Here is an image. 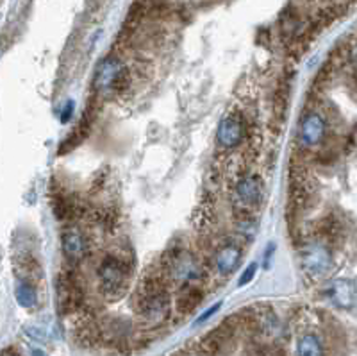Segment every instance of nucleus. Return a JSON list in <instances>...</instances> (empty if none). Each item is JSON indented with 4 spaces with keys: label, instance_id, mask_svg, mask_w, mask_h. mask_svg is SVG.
I'll return each mask as SVG.
<instances>
[{
    "label": "nucleus",
    "instance_id": "1",
    "mask_svg": "<svg viewBox=\"0 0 357 356\" xmlns=\"http://www.w3.org/2000/svg\"><path fill=\"white\" fill-rule=\"evenodd\" d=\"M170 308L172 297L164 272L146 276L143 283H140L136 295V311L148 322H161L168 317Z\"/></svg>",
    "mask_w": 357,
    "mask_h": 356
},
{
    "label": "nucleus",
    "instance_id": "2",
    "mask_svg": "<svg viewBox=\"0 0 357 356\" xmlns=\"http://www.w3.org/2000/svg\"><path fill=\"white\" fill-rule=\"evenodd\" d=\"M162 272L168 279L178 283L182 288L198 285V281L204 277L198 258L188 249L175 247V245L168 249L162 258Z\"/></svg>",
    "mask_w": 357,
    "mask_h": 356
},
{
    "label": "nucleus",
    "instance_id": "3",
    "mask_svg": "<svg viewBox=\"0 0 357 356\" xmlns=\"http://www.w3.org/2000/svg\"><path fill=\"white\" fill-rule=\"evenodd\" d=\"M132 267L127 265L125 258L118 254H104L96 265V281L100 293L108 299H116L125 292L129 285V276Z\"/></svg>",
    "mask_w": 357,
    "mask_h": 356
},
{
    "label": "nucleus",
    "instance_id": "4",
    "mask_svg": "<svg viewBox=\"0 0 357 356\" xmlns=\"http://www.w3.org/2000/svg\"><path fill=\"white\" fill-rule=\"evenodd\" d=\"M300 265L311 279H322L332 270V251L324 240H311L300 247Z\"/></svg>",
    "mask_w": 357,
    "mask_h": 356
},
{
    "label": "nucleus",
    "instance_id": "5",
    "mask_svg": "<svg viewBox=\"0 0 357 356\" xmlns=\"http://www.w3.org/2000/svg\"><path fill=\"white\" fill-rule=\"evenodd\" d=\"M129 86V70L116 56L100 61L95 74V90L98 93H120Z\"/></svg>",
    "mask_w": 357,
    "mask_h": 356
},
{
    "label": "nucleus",
    "instance_id": "6",
    "mask_svg": "<svg viewBox=\"0 0 357 356\" xmlns=\"http://www.w3.org/2000/svg\"><path fill=\"white\" fill-rule=\"evenodd\" d=\"M264 199V183L258 174H246L240 177L234 186V208L238 213L252 215L259 210Z\"/></svg>",
    "mask_w": 357,
    "mask_h": 356
},
{
    "label": "nucleus",
    "instance_id": "7",
    "mask_svg": "<svg viewBox=\"0 0 357 356\" xmlns=\"http://www.w3.org/2000/svg\"><path fill=\"white\" fill-rule=\"evenodd\" d=\"M61 251L70 267L79 265L92 252V240L79 226H68L61 233Z\"/></svg>",
    "mask_w": 357,
    "mask_h": 356
},
{
    "label": "nucleus",
    "instance_id": "8",
    "mask_svg": "<svg viewBox=\"0 0 357 356\" xmlns=\"http://www.w3.org/2000/svg\"><path fill=\"white\" fill-rule=\"evenodd\" d=\"M58 297L59 306L62 311H75L79 310L84 302V286L80 277L77 276L74 268L62 270L58 277Z\"/></svg>",
    "mask_w": 357,
    "mask_h": 356
},
{
    "label": "nucleus",
    "instance_id": "9",
    "mask_svg": "<svg viewBox=\"0 0 357 356\" xmlns=\"http://www.w3.org/2000/svg\"><path fill=\"white\" fill-rule=\"evenodd\" d=\"M246 131H248V127H246L243 115L238 113V111L227 113L216 127V143L225 151L236 149L245 142Z\"/></svg>",
    "mask_w": 357,
    "mask_h": 356
},
{
    "label": "nucleus",
    "instance_id": "10",
    "mask_svg": "<svg viewBox=\"0 0 357 356\" xmlns=\"http://www.w3.org/2000/svg\"><path fill=\"white\" fill-rule=\"evenodd\" d=\"M327 136V122L324 115L309 109L298 122V142L302 149H316Z\"/></svg>",
    "mask_w": 357,
    "mask_h": 356
},
{
    "label": "nucleus",
    "instance_id": "11",
    "mask_svg": "<svg viewBox=\"0 0 357 356\" xmlns=\"http://www.w3.org/2000/svg\"><path fill=\"white\" fill-rule=\"evenodd\" d=\"M241 260H243V247L240 242L232 238L222 240L212 251V263L220 276H230L232 272H236Z\"/></svg>",
    "mask_w": 357,
    "mask_h": 356
},
{
    "label": "nucleus",
    "instance_id": "12",
    "mask_svg": "<svg viewBox=\"0 0 357 356\" xmlns=\"http://www.w3.org/2000/svg\"><path fill=\"white\" fill-rule=\"evenodd\" d=\"M325 295L334 306L348 310L356 304L357 299V286L352 279H334L328 288L325 290Z\"/></svg>",
    "mask_w": 357,
    "mask_h": 356
},
{
    "label": "nucleus",
    "instance_id": "13",
    "mask_svg": "<svg viewBox=\"0 0 357 356\" xmlns=\"http://www.w3.org/2000/svg\"><path fill=\"white\" fill-rule=\"evenodd\" d=\"M14 297H16V302L25 308V310H32L38 306V290H36V283L30 276H25V274H16L14 277Z\"/></svg>",
    "mask_w": 357,
    "mask_h": 356
},
{
    "label": "nucleus",
    "instance_id": "14",
    "mask_svg": "<svg viewBox=\"0 0 357 356\" xmlns=\"http://www.w3.org/2000/svg\"><path fill=\"white\" fill-rule=\"evenodd\" d=\"M296 356H325V345L320 335L316 333H304L296 338L295 345Z\"/></svg>",
    "mask_w": 357,
    "mask_h": 356
},
{
    "label": "nucleus",
    "instance_id": "15",
    "mask_svg": "<svg viewBox=\"0 0 357 356\" xmlns=\"http://www.w3.org/2000/svg\"><path fill=\"white\" fill-rule=\"evenodd\" d=\"M202 299H204V292L198 285L184 286V288L178 292L177 301H175L177 311L178 313H191V311L202 302Z\"/></svg>",
    "mask_w": 357,
    "mask_h": 356
},
{
    "label": "nucleus",
    "instance_id": "16",
    "mask_svg": "<svg viewBox=\"0 0 357 356\" xmlns=\"http://www.w3.org/2000/svg\"><path fill=\"white\" fill-rule=\"evenodd\" d=\"M52 210H54L58 220H61V222H72L79 215L77 202L72 201L68 195H62V193H56V197H52Z\"/></svg>",
    "mask_w": 357,
    "mask_h": 356
},
{
    "label": "nucleus",
    "instance_id": "17",
    "mask_svg": "<svg viewBox=\"0 0 357 356\" xmlns=\"http://www.w3.org/2000/svg\"><path fill=\"white\" fill-rule=\"evenodd\" d=\"M258 268H259V265L258 263H250L248 267L241 272V276H240V279H238V286L240 288H243V286H246V285H250L254 279H256V274H258Z\"/></svg>",
    "mask_w": 357,
    "mask_h": 356
},
{
    "label": "nucleus",
    "instance_id": "18",
    "mask_svg": "<svg viewBox=\"0 0 357 356\" xmlns=\"http://www.w3.org/2000/svg\"><path fill=\"white\" fill-rule=\"evenodd\" d=\"M220 308H222V301H220V302H216V304H214V306H211V308H208V310L204 311V313L200 315L198 318H196L195 324H204V322H206V320H209V318H211L212 315L216 313V311L220 310Z\"/></svg>",
    "mask_w": 357,
    "mask_h": 356
},
{
    "label": "nucleus",
    "instance_id": "19",
    "mask_svg": "<svg viewBox=\"0 0 357 356\" xmlns=\"http://www.w3.org/2000/svg\"><path fill=\"white\" fill-rule=\"evenodd\" d=\"M74 109H75L74 101H66V104H64V108H62V111H61V122L62 124L70 122L72 115H74Z\"/></svg>",
    "mask_w": 357,
    "mask_h": 356
},
{
    "label": "nucleus",
    "instance_id": "20",
    "mask_svg": "<svg viewBox=\"0 0 357 356\" xmlns=\"http://www.w3.org/2000/svg\"><path fill=\"white\" fill-rule=\"evenodd\" d=\"M30 354H32V356H48L45 351H42V349H32V351H30Z\"/></svg>",
    "mask_w": 357,
    "mask_h": 356
},
{
    "label": "nucleus",
    "instance_id": "21",
    "mask_svg": "<svg viewBox=\"0 0 357 356\" xmlns=\"http://www.w3.org/2000/svg\"><path fill=\"white\" fill-rule=\"evenodd\" d=\"M4 356H18V354H14V352H9V351H6V352H4Z\"/></svg>",
    "mask_w": 357,
    "mask_h": 356
},
{
    "label": "nucleus",
    "instance_id": "22",
    "mask_svg": "<svg viewBox=\"0 0 357 356\" xmlns=\"http://www.w3.org/2000/svg\"><path fill=\"white\" fill-rule=\"evenodd\" d=\"M136 2H142V4H146V2H148V0H136Z\"/></svg>",
    "mask_w": 357,
    "mask_h": 356
},
{
    "label": "nucleus",
    "instance_id": "23",
    "mask_svg": "<svg viewBox=\"0 0 357 356\" xmlns=\"http://www.w3.org/2000/svg\"><path fill=\"white\" fill-rule=\"evenodd\" d=\"M186 356H193V354H186Z\"/></svg>",
    "mask_w": 357,
    "mask_h": 356
}]
</instances>
